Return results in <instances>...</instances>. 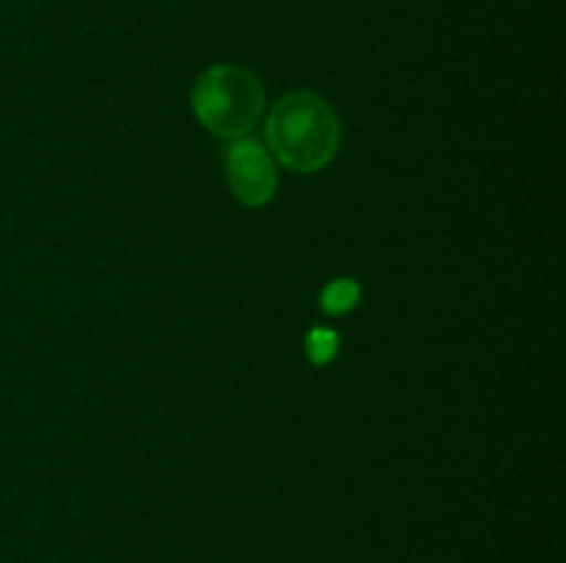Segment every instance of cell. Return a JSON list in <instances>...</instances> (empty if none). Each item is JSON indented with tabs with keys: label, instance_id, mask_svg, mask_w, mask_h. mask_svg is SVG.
<instances>
[{
	"label": "cell",
	"instance_id": "6da1fadb",
	"mask_svg": "<svg viewBox=\"0 0 566 563\" xmlns=\"http://www.w3.org/2000/svg\"><path fill=\"white\" fill-rule=\"evenodd\" d=\"M271 149L282 166L302 174L332 163L340 147V119L324 97L293 92L274 105L265 127Z\"/></svg>",
	"mask_w": 566,
	"mask_h": 563
},
{
	"label": "cell",
	"instance_id": "7a4b0ae2",
	"mask_svg": "<svg viewBox=\"0 0 566 563\" xmlns=\"http://www.w3.org/2000/svg\"><path fill=\"white\" fill-rule=\"evenodd\" d=\"M191 105L208 130L224 138H241L263 114V86L243 66H210L193 86Z\"/></svg>",
	"mask_w": 566,
	"mask_h": 563
},
{
	"label": "cell",
	"instance_id": "3957f363",
	"mask_svg": "<svg viewBox=\"0 0 566 563\" xmlns=\"http://www.w3.org/2000/svg\"><path fill=\"white\" fill-rule=\"evenodd\" d=\"M227 182L238 202L263 208L276 191V169L258 141H235L227 152Z\"/></svg>",
	"mask_w": 566,
	"mask_h": 563
},
{
	"label": "cell",
	"instance_id": "277c9868",
	"mask_svg": "<svg viewBox=\"0 0 566 563\" xmlns=\"http://www.w3.org/2000/svg\"><path fill=\"white\" fill-rule=\"evenodd\" d=\"M359 296H363V290H359L357 282L335 279V282H329L324 290H321L318 301H321V309H324L326 315H343V312H348V309L357 307Z\"/></svg>",
	"mask_w": 566,
	"mask_h": 563
},
{
	"label": "cell",
	"instance_id": "5b68a950",
	"mask_svg": "<svg viewBox=\"0 0 566 563\" xmlns=\"http://www.w3.org/2000/svg\"><path fill=\"white\" fill-rule=\"evenodd\" d=\"M340 348V337L329 329H313L307 334V357L313 364H329Z\"/></svg>",
	"mask_w": 566,
	"mask_h": 563
}]
</instances>
